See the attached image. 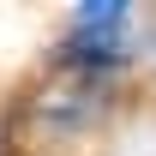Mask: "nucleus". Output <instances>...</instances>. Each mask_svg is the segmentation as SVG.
<instances>
[{
  "label": "nucleus",
  "mask_w": 156,
  "mask_h": 156,
  "mask_svg": "<svg viewBox=\"0 0 156 156\" xmlns=\"http://www.w3.org/2000/svg\"><path fill=\"white\" fill-rule=\"evenodd\" d=\"M0 156H6V126H0Z\"/></svg>",
  "instance_id": "7ed1b4c3"
},
{
  "label": "nucleus",
  "mask_w": 156,
  "mask_h": 156,
  "mask_svg": "<svg viewBox=\"0 0 156 156\" xmlns=\"http://www.w3.org/2000/svg\"><path fill=\"white\" fill-rule=\"evenodd\" d=\"M36 114L54 126V132H72V126H84V120L96 114V72H78V78H54L48 90H42Z\"/></svg>",
  "instance_id": "f03ea898"
},
{
  "label": "nucleus",
  "mask_w": 156,
  "mask_h": 156,
  "mask_svg": "<svg viewBox=\"0 0 156 156\" xmlns=\"http://www.w3.org/2000/svg\"><path fill=\"white\" fill-rule=\"evenodd\" d=\"M132 48V6L120 0H90L72 12V36H66V54L78 60V72H108L120 66Z\"/></svg>",
  "instance_id": "f257e3e1"
}]
</instances>
